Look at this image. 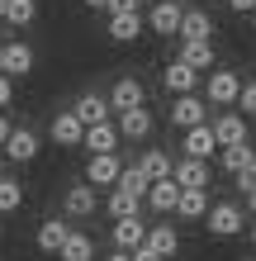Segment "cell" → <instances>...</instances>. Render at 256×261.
Masks as SVG:
<instances>
[{"label":"cell","mask_w":256,"mask_h":261,"mask_svg":"<svg viewBox=\"0 0 256 261\" xmlns=\"http://www.w3.org/2000/svg\"><path fill=\"white\" fill-rule=\"evenodd\" d=\"M176 38H185V43H214V14H209V10H200V5H194V10H185V14H180V34Z\"/></svg>","instance_id":"cell-16"},{"label":"cell","mask_w":256,"mask_h":261,"mask_svg":"<svg viewBox=\"0 0 256 261\" xmlns=\"http://www.w3.org/2000/svg\"><path fill=\"white\" fill-rule=\"evenodd\" d=\"M143 105H147V90H143L138 76H119V81L109 86V110H114V114H124V110H143Z\"/></svg>","instance_id":"cell-7"},{"label":"cell","mask_w":256,"mask_h":261,"mask_svg":"<svg viewBox=\"0 0 256 261\" xmlns=\"http://www.w3.org/2000/svg\"><path fill=\"white\" fill-rule=\"evenodd\" d=\"M71 110H76V119L90 128V124H109L114 119V110H109V95H100V90H86V95L71 105Z\"/></svg>","instance_id":"cell-17"},{"label":"cell","mask_w":256,"mask_h":261,"mask_svg":"<svg viewBox=\"0 0 256 261\" xmlns=\"http://www.w3.org/2000/svg\"><path fill=\"white\" fill-rule=\"evenodd\" d=\"M176 57H180L185 67H194L200 76L214 71V62H218V53H214V43H209V38H204V43H185V38H180V53H176Z\"/></svg>","instance_id":"cell-22"},{"label":"cell","mask_w":256,"mask_h":261,"mask_svg":"<svg viewBox=\"0 0 256 261\" xmlns=\"http://www.w3.org/2000/svg\"><path fill=\"white\" fill-rule=\"evenodd\" d=\"M104 261H133V252H119V247H114V252L104 256Z\"/></svg>","instance_id":"cell-41"},{"label":"cell","mask_w":256,"mask_h":261,"mask_svg":"<svg viewBox=\"0 0 256 261\" xmlns=\"http://www.w3.org/2000/svg\"><path fill=\"white\" fill-rule=\"evenodd\" d=\"M109 14H143V0H109Z\"/></svg>","instance_id":"cell-35"},{"label":"cell","mask_w":256,"mask_h":261,"mask_svg":"<svg viewBox=\"0 0 256 261\" xmlns=\"http://www.w3.org/2000/svg\"><path fill=\"white\" fill-rule=\"evenodd\" d=\"M247 214H251V219H256V190L247 195Z\"/></svg>","instance_id":"cell-42"},{"label":"cell","mask_w":256,"mask_h":261,"mask_svg":"<svg viewBox=\"0 0 256 261\" xmlns=\"http://www.w3.org/2000/svg\"><path fill=\"white\" fill-rule=\"evenodd\" d=\"M119 171H124V162H119V152H95V157L86 162V186H119Z\"/></svg>","instance_id":"cell-9"},{"label":"cell","mask_w":256,"mask_h":261,"mask_svg":"<svg viewBox=\"0 0 256 261\" xmlns=\"http://www.w3.org/2000/svg\"><path fill=\"white\" fill-rule=\"evenodd\" d=\"M233 186H237V190H242V195H251V190H256V157H251V162L242 166V171H237V176H233Z\"/></svg>","instance_id":"cell-33"},{"label":"cell","mask_w":256,"mask_h":261,"mask_svg":"<svg viewBox=\"0 0 256 261\" xmlns=\"http://www.w3.org/2000/svg\"><path fill=\"white\" fill-rule=\"evenodd\" d=\"M171 176H176V186H180V190H209V162H194V157H180Z\"/></svg>","instance_id":"cell-20"},{"label":"cell","mask_w":256,"mask_h":261,"mask_svg":"<svg viewBox=\"0 0 256 261\" xmlns=\"http://www.w3.org/2000/svg\"><path fill=\"white\" fill-rule=\"evenodd\" d=\"M34 71V48L29 43H5V76H29Z\"/></svg>","instance_id":"cell-26"},{"label":"cell","mask_w":256,"mask_h":261,"mask_svg":"<svg viewBox=\"0 0 256 261\" xmlns=\"http://www.w3.org/2000/svg\"><path fill=\"white\" fill-rule=\"evenodd\" d=\"M0 71H5V43H0Z\"/></svg>","instance_id":"cell-43"},{"label":"cell","mask_w":256,"mask_h":261,"mask_svg":"<svg viewBox=\"0 0 256 261\" xmlns=\"http://www.w3.org/2000/svg\"><path fill=\"white\" fill-rule=\"evenodd\" d=\"M251 247H256V223H251Z\"/></svg>","instance_id":"cell-45"},{"label":"cell","mask_w":256,"mask_h":261,"mask_svg":"<svg viewBox=\"0 0 256 261\" xmlns=\"http://www.w3.org/2000/svg\"><path fill=\"white\" fill-rule=\"evenodd\" d=\"M204 228L214 238H237L247 228V214L233 204V199H218V204H209V214H204Z\"/></svg>","instance_id":"cell-1"},{"label":"cell","mask_w":256,"mask_h":261,"mask_svg":"<svg viewBox=\"0 0 256 261\" xmlns=\"http://www.w3.org/2000/svg\"><path fill=\"white\" fill-rule=\"evenodd\" d=\"M114 124H119V138L124 143H147L152 138V110H124V114H114Z\"/></svg>","instance_id":"cell-11"},{"label":"cell","mask_w":256,"mask_h":261,"mask_svg":"<svg viewBox=\"0 0 256 261\" xmlns=\"http://www.w3.org/2000/svg\"><path fill=\"white\" fill-rule=\"evenodd\" d=\"M228 10H233V14H251L256 0H228Z\"/></svg>","instance_id":"cell-37"},{"label":"cell","mask_w":256,"mask_h":261,"mask_svg":"<svg viewBox=\"0 0 256 261\" xmlns=\"http://www.w3.org/2000/svg\"><path fill=\"white\" fill-rule=\"evenodd\" d=\"M161 90H171V95H194V90H200V71L185 67V62L176 57V62L161 67Z\"/></svg>","instance_id":"cell-13"},{"label":"cell","mask_w":256,"mask_h":261,"mask_svg":"<svg viewBox=\"0 0 256 261\" xmlns=\"http://www.w3.org/2000/svg\"><path fill=\"white\" fill-rule=\"evenodd\" d=\"M48 133H52L57 147H81L86 143V124L76 119V110H57L52 124H48Z\"/></svg>","instance_id":"cell-8"},{"label":"cell","mask_w":256,"mask_h":261,"mask_svg":"<svg viewBox=\"0 0 256 261\" xmlns=\"http://www.w3.org/2000/svg\"><path fill=\"white\" fill-rule=\"evenodd\" d=\"M104 209H109V219H143V199L109 186V199H104Z\"/></svg>","instance_id":"cell-25"},{"label":"cell","mask_w":256,"mask_h":261,"mask_svg":"<svg viewBox=\"0 0 256 261\" xmlns=\"http://www.w3.org/2000/svg\"><path fill=\"white\" fill-rule=\"evenodd\" d=\"M38 147H43V143H38L34 128H10V138H5V147H0V152H5L14 166H29V162L38 157Z\"/></svg>","instance_id":"cell-14"},{"label":"cell","mask_w":256,"mask_h":261,"mask_svg":"<svg viewBox=\"0 0 256 261\" xmlns=\"http://www.w3.org/2000/svg\"><path fill=\"white\" fill-rule=\"evenodd\" d=\"M24 204V186L14 176H0V214H19Z\"/></svg>","instance_id":"cell-32"},{"label":"cell","mask_w":256,"mask_h":261,"mask_svg":"<svg viewBox=\"0 0 256 261\" xmlns=\"http://www.w3.org/2000/svg\"><path fill=\"white\" fill-rule=\"evenodd\" d=\"M209 124H214V138H218V147L251 143V128H247V114H242V110H223L218 119H209Z\"/></svg>","instance_id":"cell-5"},{"label":"cell","mask_w":256,"mask_h":261,"mask_svg":"<svg viewBox=\"0 0 256 261\" xmlns=\"http://www.w3.org/2000/svg\"><path fill=\"white\" fill-rule=\"evenodd\" d=\"M209 190H180L176 199V219H185V223H204V214H209Z\"/></svg>","instance_id":"cell-23"},{"label":"cell","mask_w":256,"mask_h":261,"mask_svg":"<svg viewBox=\"0 0 256 261\" xmlns=\"http://www.w3.org/2000/svg\"><path fill=\"white\" fill-rule=\"evenodd\" d=\"M34 19H38V0H10L5 24H14V29H29Z\"/></svg>","instance_id":"cell-31"},{"label":"cell","mask_w":256,"mask_h":261,"mask_svg":"<svg viewBox=\"0 0 256 261\" xmlns=\"http://www.w3.org/2000/svg\"><path fill=\"white\" fill-rule=\"evenodd\" d=\"M109 238H114L119 252H138L143 242H147V223H143V219H114Z\"/></svg>","instance_id":"cell-18"},{"label":"cell","mask_w":256,"mask_h":261,"mask_svg":"<svg viewBox=\"0 0 256 261\" xmlns=\"http://www.w3.org/2000/svg\"><path fill=\"white\" fill-rule=\"evenodd\" d=\"M147 186H152V180H147V171H143L138 162H128L124 171H119V190H128V195H138V199H143Z\"/></svg>","instance_id":"cell-30"},{"label":"cell","mask_w":256,"mask_h":261,"mask_svg":"<svg viewBox=\"0 0 256 261\" xmlns=\"http://www.w3.org/2000/svg\"><path fill=\"white\" fill-rule=\"evenodd\" d=\"M62 261H95V242H90V233H81V228H71L62 252H57Z\"/></svg>","instance_id":"cell-27"},{"label":"cell","mask_w":256,"mask_h":261,"mask_svg":"<svg viewBox=\"0 0 256 261\" xmlns=\"http://www.w3.org/2000/svg\"><path fill=\"white\" fill-rule=\"evenodd\" d=\"M180 14H185V5H176V0H157L152 10H147V29L161 38H176L180 34Z\"/></svg>","instance_id":"cell-12"},{"label":"cell","mask_w":256,"mask_h":261,"mask_svg":"<svg viewBox=\"0 0 256 261\" xmlns=\"http://www.w3.org/2000/svg\"><path fill=\"white\" fill-rule=\"evenodd\" d=\"M5 10H10V0H0V19H5Z\"/></svg>","instance_id":"cell-44"},{"label":"cell","mask_w":256,"mask_h":261,"mask_svg":"<svg viewBox=\"0 0 256 261\" xmlns=\"http://www.w3.org/2000/svg\"><path fill=\"white\" fill-rule=\"evenodd\" d=\"M10 128H14V124L5 119V110H0V147H5V138H10Z\"/></svg>","instance_id":"cell-39"},{"label":"cell","mask_w":256,"mask_h":261,"mask_svg":"<svg viewBox=\"0 0 256 261\" xmlns=\"http://www.w3.org/2000/svg\"><path fill=\"white\" fill-rule=\"evenodd\" d=\"M95 209H100V195H95V186H86V180L67 186V195H62V219H90Z\"/></svg>","instance_id":"cell-6"},{"label":"cell","mask_w":256,"mask_h":261,"mask_svg":"<svg viewBox=\"0 0 256 261\" xmlns=\"http://www.w3.org/2000/svg\"><path fill=\"white\" fill-rule=\"evenodd\" d=\"M237 110L247 119H256V81H242V95H237Z\"/></svg>","instance_id":"cell-34"},{"label":"cell","mask_w":256,"mask_h":261,"mask_svg":"<svg viewBox=\"0 0 256 261\" xmlns=\"http://www.w3.org/2000/svg\"><path fill=\"white\" fill-rule=\"evenodd\" d=\"M104 34H109L114 43H138L143 38V14H109Z\"/></svg>","instance_id":"cell-24"},{"label":"cell","mask_w":256,"mask_h":261,"mask_svg":"<svg viewBox=\"0 0 256 261\" xmlns=\"http://www.w3.org/2000/svg\"><path fill=\"white\" fill-rule=\"evenodd\" d=\"M133 261H161V256H157V252H152V247H147V242H143V247L133 252Z\"/></svg>","instance_id":"cell-38"},{"label":"cell","mask_w":256,"mask_h":261,"mask_svg":"<svg viewBox=\"0 0 256 261\" xmlns=\"http://www.w3.org/2000/svg\"><path fill=\"white\" fill-rule=\"evenodd\" d=\"M138 166L147 171V180H166V176L176 171V162H171V152H161V147H147L143 157H138Z\"/></svg>","instance_id":"cell-28"},{"label":"cell","mask_w":256,"mask_h":261,"mask_svg":"<svg viewBox=\"0 0 256 261\" xmlns=\"http://www.w3.org/2000/svg\"><path fill=\"white\" fill-rule=\"evenodd\" d=\"M119 143H124V138H119V124L109 119V124H90L81 147L90 152V157H95V152H119Z\"/></svg>","instance_id":"cell-21"},{"label":"cell","mask_w":256,"mask_h":261,"mask_svg":"<svg viewBox=\"0 0 256 261\" xmlns=\"http://www.w3.org/2000/svg\"><path fill=\"white\" fill-rule=\"evenodd\" d=\"M180 147H185V157H194V162H214V157H218V138H214V124L185 128Z\"/></svg>","instance_id":"cell-10"},{"label":"cell","mask_w":256,"mask_h":261,"mask_svg":"<svg viewBox=\"0 0 256 261\" xmlns=\"http://www.w3.org/2000/svg\"><path fill=\"white\" fill-rule=\"evenodd\" d=\"M251 29H256V10H251Z\"/></svg>","instance_id":"cell-46"},{"label":"cell","mask_w":256,"mask_h":261,"mask_svg":"<svg viewBox=\"0 0 256 261\" xmlns=\"http://www.w3.org/2000/svg\"><path fill=\"white\" fill-rule=\"evenodd\" d=\"M171 124L176 128H200V124H209V100H200V90H194V95H176L171 100Z\"/></svg>","instance_id":"cell-4"},{"label":"cell","mask_w":256,"mask_h":261,"mask_svg":"<svg viewBox=\"0 0 256 261\" xmlns=\"http://www.w3.org/2000/svg\"><path fill=\"white\" fill-rule=\"evenodd\" d=\"M256 157V152H251V143H233V147H218V166H223V171H228V176H237V171H242V166Z\"/></svg>","instance_id":"cell-29"},{"label":"cell","mask_w":256,"mask_h":261,"mask_svg":"<svg viewBox=\"0 0 256 261\" xmlns=\"http://www.w3.org/2000/svg\"><path fill=\"white\" fill-rule=\"evenodd\" d=\"M81 5H86V10H104V14H109V0H81Z\"/></svg>","instance_id":"cell-40"},{"label":"cell","mask_w":256,"mask_h":261,"mask_svg":"<svg viewBox=\"0 0 256 261\" xmlns=\"http://www.w3.org/2000/svg\"><path fill=\"white\" fill-rule=\"evenodd\" d=\"M10 105H14V81L0 71V110H10Z\"/></svg>","instance_id":"cell-36"},{"label":"cell","mask_w":256,"mask_h":261,"mask_svg":"<svg viewBox=\"0 0 256 261\" xmlns=\"http://www.w3.org/2000/svg\"><path fill=\"white\" fill-rule=\"evenodd\" d=\"M237 95H242V81H237V71H209V81H204V100L214 105V110H237Z\"/></svg>","instance_id":"cell-2"},{"label":"cell","mask_w":256,"mask_h":261,"mask_svg":"<svg viewBox=\"0 0 256 261\" xmlns=\"http://www.w3.org/2000/svg\"><path fill=\"white\" fill-rule=\"evenodd\" d=\"M176 199H180V186H176V176L166 180H152L143 195V209H152L157 219H176Z\"/></svg>","instance_id":"cell-3"},{"label":"cell","mask_w":256,"mask_h":261,"mask_svg":"<svg viewBox=\"0 0 256 261\" xmlns=\"http://www.w3.org/2000/svg\"><path fill=\"white\" fill-rule=\"evenodd\" d=\"M67 233H71V219H43L38 233H34V242H38V252L57 256V252H62V242H67Z\"/></svg>","instance_id":"cell-19"},{"label":"cell","mask_w":256,"mask_h":261,"mask_svg":"<svg viewBox=\"0 0 256 261\" xmlns=\"http://www.w3.org/2000/svg\"><path fill=\"white\" fill-rule=\"evenodd\" d=\"M147 247H152L161 261H171L180 252V228L166 223V219H157V223H147Z\"/></svg>","instance_id":"cell-15"}]
</instances>
